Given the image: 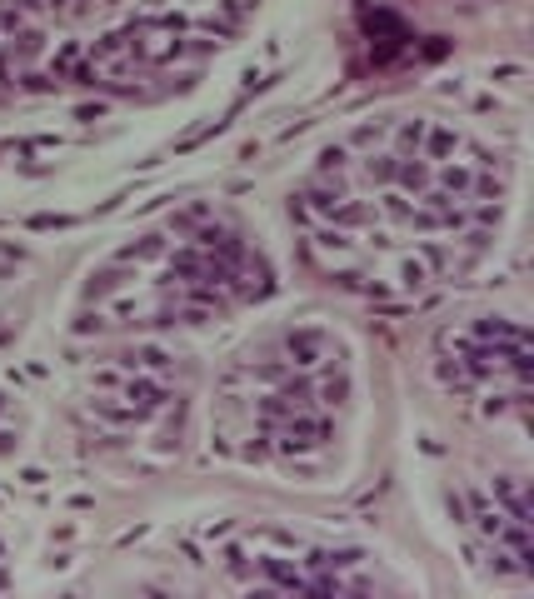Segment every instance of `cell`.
<instances>
[{"instance_id":"3","label":"cell","mask_w":534,"mask_h":599,"mask_svg":"<svg viewBox=\"0 0 534 599\" xmlns=\"http://www.w3.org/2000/svg\"><path fill=\"white\" fill-rule=\"evenodd\" d=\"M265 290V260L225 220H205L200 230H190V220H170L95 275V315H85V325H195Z\"/></svg>"},{"instance_id":"4","label":"cell","mask_w":534,"mask_h":599,"mask_svg":"<svg viewBox=\"0 0 534 599\" xmlns=\"http://www.w3.org/2000/svg\"><path fill=\"white\" fill-rule=\"evenodd\" d=\"M445 350H450V385L470 390L475 400L495 395V405L505 400L515 415L525 410V330L520 325H490L485 315L465 335H450Z\"/></svg>"},{"instance_id":"2","label":"cell","mask_w":534,"mask_h":599,"mask_svg":"<svg viewBox=\"0 0 534 599\" xmlns=\"http://www.w3.org/2000/svg\"><path fill=\"white\" fill-rule=\"evenodd\" d=\"M350 415V355L320 330H275L255 340L220 380L210 430L240 465L315 475L330 465Z\"/></svg>"},{"instance_id":"1","label":"cell","mask_w":534,"mask_h":599,"mask_svg":"<svg viewBox=\"0 0 534 599\" xmlns=\"http://www.w3.org/2000/svg\"><path fill=\"white\" fill-rule=\"evenodd\" d=\"M305 255L355 295L420 300L490 245L500 165L430 115H385L340 140L295 200Z\"/></svg>"}]
</instances>
